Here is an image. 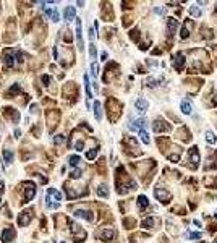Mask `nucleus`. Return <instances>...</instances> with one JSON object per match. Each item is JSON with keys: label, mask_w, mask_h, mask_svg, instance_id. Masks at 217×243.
I'll use <instances>...</instances> for the list:
<instances>
[{"label": "nucleus", "mask_w": 217, "mask_h": 243, "mask_svg": "<svg viewBox=\"0 0 217 243\" xmlns=\"http://www.w3.org/2000/svg\"><path fill=\"white\" fill-rule=\"evenodd\" d=\"M107 113H109V119L110 122H117L122 113V105H120L118 100L115 99H107Z\"/></svg>", "instance_id": "nucleus-1"}, {"label": "nucleus", "mask_w": 217, "mask_h": 243, "mask_svg": "<svg viewBox=\"0 0 217 243\" xmlns=\"http://www.w3.org/2000/svg\"><path fill=\"white\" fill-rule=\"evenodd\" d=\"M46 117H47V123H49V130L52 131L55 125H58V120H60V112H58V110H47Z\"/></svg>", "instance_id": "nucleus-2"}, {"label": "nucleus", "mask_w": 217, "mask_h": 243, "mask_svg": "<svg viewBox=\"0 0 217 243\" xmlns=\"http://www.w3.org/2000/svg\"><path fill=\"white\" fill-rule=\"evenodd\" d=\"M21 186H25V203H28V201H31L34 196H36V185L31 182H25L21 183Z\"/></svg>", "instance_id": "nucleus-3"}, {"label": "nucleus", "mask_w": 217, "mask_h": 243, "mask_svg": "<svg viewBox=\"0 0 217 243\" xmlns=\"http://www.w3.org/2000/svg\"><path fill=\"white\" fill-rule=\"evenodd\" d=\"M154 194H156V198L164 204H167L168 201L172 199V193L167 191V190H164V188H160V186H157V188L154 190Z\"/></svg>", "instance_id": "nucleus-4"}, {"label": "nucleus", "mask_w": 217, "mask_h": 243, "mask_svg": "<svg viewBox=\"0 0 217 243\" xmlns=\"http://www.w3.org/2000/svg\"><path fill=\"white\" fill-rule=\"evenodd\" d=\"M31 219H33V209L23 211V212L18 216V225L20 227H26V225L31 222Z\"/></svg>", "instance_id": "nucleus-5"}, {"label": "nucleus", "mask_w": 217, "mask_h": 243, "mask_svg": "<svg viewBox=\"0 0 217 243\" xmlns=\"http://www.w3.org/2000/svg\"><path fill=\"white\" fill-rule=\"evenodd\" d=\"M188 162H191V169L195 170L198 167L199 164V152H198V148L196 146H193L190 149V152H188Z\"/></svg>", "instance_id": "nucleus-6"}, {"label": "nucleus", "mask_w": 217, "mask_h": 243, "mask_svg": "<svg viewBox=\"0 0 217 243\" xmlns=\"http://www.w3.org/2000/svg\"><path fill=\"white\" fill-rule=\"evenodd\" d=\"M15 235H16V232H15V228H13V227H5V228H3V232H2L0 240H2V243H10L13 238H15Z\"/></svg>", "instance_id": "nucleus-7"}, {"label": "nucleus", "mask_w": 217, "mask_h": 243, "mask_svg": "<svg viewBox=\"0 0 217 243\" xmlns=\"http://www.w3.org/2000/svg\"><path fill=\"white\" fill-rule=\"evenodd\" d=\"M152 130L156 131V133H162V131H170V125H168L167 122L157 119V120L152 123Z\"/></svg>", "instance_id": "nucleus-8"}, {"label": "nucleus", "mask_w": 217, "mask_h": 243, "mask_svg": "<svg viewBox=\"0 0 217 243\" xmlns=\"http://www.w3.org/2000/svg\"><path fill=\"white\" fill-rule=\"evenodd\" d=\"M63 97H67V99L76 97V86H75V83H67L63 86Z\"/></svg>", "instance_id": "nucleus-9"}, {"label": "nucleus", "mask_w": 217, "mask_h": 243, "mask_svg": "<svg viewBox=\"0 0 217 243\" xmlns=\"http://www.w3.org/2000/svg\"><path fill=\"white\" fill-rule=\"evenodd\" d=\"M128 127H130V130H131V131H138V133H139L141 130H144V128L147 127V122L144 119H138L135 122H131Z\"/></svg>", "instance_id": "nucleus-10"}, {"label": "nucleus", "mask_w": 217, "mask_h": 243, "mask_svg": "<svg viewBox=\"0 0 217 243\" xmlns=\"http://www.w3.org/2000/svg\"><path fill=\"white\" fill-rule=\"evenodd\" d=\"M13 55H15V50H12V49H7V50L3 52V63H5L7 68H12L13 63H15Z\"/></svg>", "instance_id": "nucleus-11"}, {"label": "nucleus", "mask_w": 217, "mask_h": 243, "mask_svg": "<svg viewBox=\"0 0 217 243\" xmlns=\"http://www.w3.org/2000/svg\"><path fill=\"white\" fill-rule=\"evenodd\" d=\"M75 216L83 217V219H86V220H89V222L94 220V214H92L91 211H88V209H76L75 211Z\"/></svg>", "instance_id": "nucleus-12"}, {"label": "nucleus", "mask_w": 217, "mask_h": 243, "mask_svg": "<svg viewBox=\"0 0 217 243\" xmlns=\"http://www.w3.org/2000/svg\"><path fill=\"white\" fill-rule=\"evenodd\" d=\"M99 237L104 242H112L113 238H115V230H113V228H105V230H102L101 234H99Z\"/></svg>", "instance_id": "nucleus-13"}, {"label": "nucleus", "mask_w": 217, "mask_h": 243, "mask_svg": "<svg viewBox=\"0 0 217 243\" xmlns=\"http://www.w3.org/2000/svg\"><path fill=\"white\" fill-rule=\"evenodd\" d=\"M173 67H175V70H177V71L183 70V67H185V57H183V54H180V52H178V54L175 55V58H173Z\"/></svg>", "instance_id": "nucleus-14"}, {"label": "nucleus", "mask_w": 217, "mask_h": 243, "mask_svg": "<svg viewBox=\"0 0 217 243\" xmlns=\"http://www.w3.org/2000/svg\"><path fill=\"white\" fill-rule=\"evenodd\" d=\"M3 115L10 117L13 122L20 120V112H18V110H15V109H12V107H5V109H3Z\"/></svg>", "instance_id": "nucleus-15"}, {"label": "nucleus", "mask_w": 217, "mask_h": 243, "mask_svg": "<svg viewBox=\"0 0 217 243\" xmlns=\"http://www.w3.org/2000/svg\"><path fill=\"white\" fill-rule=\"evenodd\" d=\"M177 28H178V20L177 18H173V16H170V18H167V31H168V34H175V31H177Z\"/></svg>", "instance_id": "nucleus-16"}, {"label": "nucleus", "mask_w": 217, "mask_h": 243, "mask_svg": "<svg viewBox=\"0 0 217 243\" xmlns=\"http://www.w3.org/2000/svg\"><path fill=\"white\" fill-rule=\"evenodd\" d=\"M70 230H71V234H73V235H78L80 238H84L86 237V232L81 230L80 225H78L76 222H70Z\"/></svg>", "instance_id": "nucleus-17"}, {"label": "nucleus", "mask_w": 217, "mask_h": 243, "mask_svg": "<svg viewBox=\"0 0 217 243\" xmlns=\"http://www.w3.org/2000/svg\"><path fill=\"white\" fill-rule=\"evenodd\" d=\"M76 41H78V49L83 50V34H81V21L76 18Z\"/></svg>", "instance_id": "nucleus-18"}, {"label": "nucleus", "mask_w": 217, "mask_h": 243, "mask_svg": "<svg viewBox=\"0 0 217 243\" xmlns=\"http://www.w3.org/2000/svg\"><path fill=\"white\" fill-rule=\"evenodd\" d=\"M135 105H136V109L139 110L141 113H144L147 110V107H149V104H147V100H144V99H136V102H135Z\"/></svg>", "instance_id": "nucleus-19"}, {"label": "nucleus", "mask_w": 217, "mask_h": 243, "mask_svg": "<svg viewBox=\"0 0 217 243\" xmlns=\"http://www.w3.org/2000/svg\"><path fill=\"white\" fill-rule=\"evenodd\" d=\"M193 28V21H190V20H187V23H185V26H183V29H181V39H187L188 36H190V29Z\"/></svg>", "instance_id": "nucleus-20"}, {"label": "nucleus", "mask_w": 217, "mask_h": 243, "mask_svg": "<svg viewBox=\"0 0 217 243\" xmlns=\"http://www.w3.org/2000/svg\"><path fill=\"white\" fill-rule=\"evenodd\" d=\"M47 196H49V198H54V201H57V203H58V201H62V198H63V196H62V193L58 191V190H54V188H49V190H47Z\"/></svg>", "instance_id": "nucleus-21"}, {"label": "nucleus", "mask_w": 217, "mask_h": 243, "mask_svg": "<svg viewBox=\"0 0 217 243\" xmlns=\"http://www.w3.org/2000/svg\"><path fill=\"white\" fill-rule=\"evenodd\" d=\"M180 109H181V112H183L185 115H190V113H193V105H191V102H188V100H183V102H181Z\"/></svg>", "instance_id": "nucleus-22"}, {"label": "nucleus", "mask_w": 217, "mask_h": 243, "mask_svg": "<svg viewBox=\"0 0 217 243\" xmlns=\"http://www.w3.org/2000/svg\"><path fill=\"white\" fill-rule=\"evenodd\" d=\"M65 20H67V21H71V20H76L75 18V7H67V8H65Z\"/></svg>", "instance_id": "nucleus-23"}, {"label": "nucleus", "mask_w": 217, "mask_h": 243, "mask_svg": "<svg viewBox=\"0 0 217 243\" xmlns=\"http://www.w3.org/2000/svg\"><path fill=\"white\" fill-rule=\"evenodd\" d=\"M138 206H139V209H144V207H147V206H149V199H147L144 194L138 196Z\"/></svg>", "instance_id": "nucleus-24"}, {"label": "nucleus", "mask_w": 217, "mask_h": 243, "mask_svg": "<svg viewBox=\"0 0 217 243\" xmlns=\"http://www.w3.org/2000/svg\"><path fill=\"white\" fill-rule=\"evenodd\" d=\"M3 161H5V164H12L13 162V151L3 149Z\"/></svg>", "instance_id": "nucleus-25"}, {"label": "nucleus", "mask_w": 217, "mask_h": 243, "mask_svg": "<svg viewBox=\"0 0 217 243\" xmlns=\"http://www.w3.org/2000/svg\"><path fill=\"white\" fill-rule=\"evenodd\" d=\"M96 193H97V196H101V198H107V196H109V188H107V185H101L97 190H96Z\"/></svg>", "instance_id": "nucleus-26"}, {"label": "nucleus", "mask_w": 217, "mask_h": 243, "mask_svg": "<svg viewBox=\"0 0 217 243\" xmlns=\"http://www.w3.org/2000/svg\"><path fill=\"white\" fill-rule=\"evenodd\" d=\"M94 117H96V120L102 119V110H101V102H99V100L94 102Z\"/></svg>", "instance_id": "nucleus-27"}, {"label": "nucleus", "mask_w": 217, "mask_h": 243, "mask_svg": "<svg viewBox=\"0 0 217 243\" xmlns=\"http://www.w3.org/2000/svg\"><path fill=\"white\" fill-rule=\"evenodd\" d=\"M190 15L193 16V18H199V16L202 15V12H201V8H199L198 5H193V7H190Z\"/></svg>", "instance_id": "nucleus-28"}, {"label": "nucleus", "mask_w": 217, "mask_h": 243, "mask_svg": "<svg viewBox=\"0 0 217 243\" xmlns=\"http://www.w3.org/2000/svg\"><path fill=\"white\" fill-rule=\"evenodd\" d=\"M154 225H156V219L154 217H147V219L143 220V227L144 228H151V227H154Z\"/></svg>", "instance_id": "nucleus-29"}, {"label": "nucleus", "mask_w": 217, "mask_h": 243, "mask_svg": "<svg viewBox=\"0 0 217 243\" xmlns=\"http://www.w3.org/2000/svg\"><path fill=\"white\" fill-rule=\"evenodd\" d=\"M84 89H86V97H88V100L92 97L91 94V88H89V78H88V75H84Z\"/></svg>", "instance_id": "nucleus-30"}, {"label": "nucleus", "mask_w": 217, "mask_h": 243, "mask_svg": "<svg viewBox=\"0 0 217 243\" xmlns=\"http://www.w3.org/2000/svg\"><path fill=\"white\" fill-rule=\"evenodd\" d=\"M139 136H141V141H143L144 144H149L151 143V138H149V135H147L146 130H141L139 131Z\"/></svg>", "instance_id": "nucleus-31"}, {"label": "nucleus", "mask_w": 217, "mask_h": 243, "mask_svg": "<svg viewBox=\"0 0 217 243\" xmlns=\"http://www.w3.org/2000/svg\"><path fill=\"white\" fill-rule=\"evenodd\" d=\"M20 89H21V88H20V84H13L12 88H10L8 91H7V96H8V97H12L13 94H16V92H20Z\"/></svg>", "instance_id": "nucleus-32"}, {"label": "nucleus", "mask_w": 217, "mask_h": 243, "mask_svg": "<svg viewBox=\"0 0 217 243\" xmlns=\"http://www.w3.org/2000/svg\"><path fill=\"white\" fill-rule=\"evenodd\" d=\"M206 141H208L209 144H214L216 143V135L212 133V131H206Z\"/></svg>", "instance_id": "nucleus-33"}, {"label": "nucleus", "mask_w": 217, "mask_h": 243, "mask_svg": "<svg viewBox=\"0 0 217 243\" xmlns=\"http://www.w3.org/2000/svg\"><path fill=\"white\" fill-rule=\"evenodd\" d=\"M68 164H70L71 167H76V165L80 164V157H78V156H70V159H68Z\"/></svg>", "instance_id": "nucleus-34"}, {"label": "nucleus", "mask_w": 217, "mask_h": 243, "mask_svg": "<svg viewBox=\"0 0 217 243\" xmlns=\"http://www.w3.org/2000/svg\"><path fill=\"white\" fill-rule=\"evenodd\" d=\"M13 26H15V23H13V20L12 21H8V28H10V33H13ZM13 34H10V36H7V37H3V39L7 41V42H10V41H13Z\"/></svg>", "instance_id": "nucleus-35"}, {"label": "nucleus", "mask_w": 217, "mask_h": 243, "mask_svg": "<svg viewBox=\"0 0 217 243\" xmlns=\"http://www.w3.org/2000/svg\"><path fill=\"white\" fill-rule=\"evenodd\" d=\"M96 156H97V148H92L91 151H88V152H86V157H88L89 161L96 159Z\"/></svg>", "instance_id": "nucleus-36"}, {"label": "nucleus", "mask_w": 217, "mask_h": 243, "mask_svg": "<svg viewBox=\"0 0 217 243\" xmlns=\"http://www.w3.org/2000/svg\"><path fill=\"white\" fill-rule=\"evenodd\" d=\"M188 238H191V240H198V238H201L202 235L199 234V232H188Z\"/></svg>", "instance_id": "nucleus-37"}, {"label": "nucleus", "mask_w": 217, "mask_h": 243, "mask_svg": "<svg viewBox=\"0 0 217 243\" xmlns=\"http://www.w3.org/2000/svg\"><path fill=\"white\" fill-rule=\"evenodd\" d=\"M70 177H71L73 180H78V178L81 177V170H80V169H75L73 172H70Z\"/></svg>", "instance_id": "nucleus-38"}, {"label": "nucleus", "mask_w": 217, "mask_h": 243, "mask_svg": "<svg viewBox=\"0 0 217 243\" xmlns=\"http://www.w3.org/2000/svg\"><path fill=\"white\" fill-rule=\"evenodd\" d=\"M123 224L126 225V228H133L136 225V222L133 220V219H125V220H123Z\"/></svg>", "instance_id": "nucleus-39"}, {"label": "nucleus", "mask_w": 217, "mask_h": 243, "mask_svg": "<svg viewBox=\"0 0 217 243\" xmlns=\"http://www.w3.org/2000/svg\"><path fill=\"white\" fill-rule=\"evenodd\" d=\"M62 143H65V136H62V135L54 136V144H62Z\"/></svg>", "instance_id": "nucleus-40"}, {"label": "nucleus", "mask_w": 217, "mask_h": 243, "mask_svg": "<svg viewBox=\"0 0 217 243\" xmlns=\"http://www.w3.org/2000/svg\"><path fill=\"white\" fill-rule=\"evenodd\" d=\"M91 73H92V76H97V73H99V67H97V63H91Z\"/></svg>", "instance_id": "nucleus-41"}, {"label": "nucleus", "mask_w": 217, "mask_h": 243, "mask_svg": "<svg viewBox=\"0 0 217 243\" xmlns=\"http://www.w3.org/2000/svg\"><path fill=\"white\" fill-rule=\"evenodd\" d=\"M89 54H91V57H92V58L96 57V46H94L92 42L89 44Z\"/></svg>", "instance_id": "nucleus-42"}, {"label": "nucleus", "mask_w": 217, "mask_h": 243, "mask_svg": "<svg viewBox=\"0 0 217 243\" xmlns=\"http://www.w3.org/2000/svg\"><path fill=\"white\" fill-rule=\"evenodd\" d=\"M41 81L44 83V86H49V83H50V78L47 75H44V76H41Z\"/></svg>", "instance_id": "nucleus-43"}, {"label": "nucleus", "mask_w": 217, "mask_h": 243, "mask_svg": "<svg viewBox=\"0 0 217 243\" xmlns=\"http://www.w3.org/2000/svg\"><path fill=\"white\" fill-rule=\"evenodd\" d=\"M75 148H76V151H83V148H84V141H78V143L75 144Z\"/></svg>", "instance_id": "nucleus-44"}, {"label": "nucleus", "mask_w": 217, "mask_h": 243, "mask_svg": "<svg viewBox=\"0 0 217 243\" xmlns=\"http://www.w3.org/2000/svg\"><path fill=\"white\" fill-rule=\"evenodd\" d=\"M52 20H54V21H58V20H60V15H58L57 10H54V13H52Z\"/></svg>", "instance_id": "nucleus-45"}, {"label": "nucleus", "mask_w": 217, "mask_h": 243, "mask_svg": "<svg viewBox=\"0 0 217 243\" xmlns=\"http://www.w3.org/2000/svg\"><path fill=\"white\" fill-rule=\"evenodd\" d=\"M156 13L162 15V13H165V8H160V7H157V8H156Z\"/></svg>", "instance_id": "nucleus-46"}, {"label": "nucleus", "mask_w": 217, "mask_h": 243, "mask_svg": "<svg viewBox=\"0 0 217 243\" xmlns=\"http://www.w3.org/2000/svg\"><path fill=\"white\" fill-rule=\"evenodd\" d=\"M89 39H94V29H89Z\"/></svg>", "instance_id": "nucleus-47"}, {"label": "nucleus", "mask_w": 217, "mask_h": 243, "mask_svg": "<svg viewBox=\"0 0 217 243\" xmlns=\"http://www.w3.org/2000/svg\"><path fill=\"white\" fill-rule=\"evenodd\" d=\"M5 191V185H3V182L0 180V193H3Z\"/></svg>", "instance_id": "nucleus-48"}, {"label": "nucleus", "mask_w": 217, "mask_h": 243, "mask_svg": "<svg viewBox=\"0 0 217 243\" xmlns=\"http://www.w3.org/2000/svg\"><path fill=\"white\" fill-rule=\"evenodd\" d=\"M212 102H214L216 105H217V91L214 92V97H212Z\"/></svg>", "instance_id": "nucleus-49"}, {"label": "nucleus", "mask_w": 217, "mask_h": 243, "mask_svg": "<svg viewBox=\"0 0 217 243\" xmlns=\"http://www.w3.org/2000/svg\"><path fill=\"white\" fill-rule=\"evenodd\" d=\"M101 57H102V60H107V52H102Z\"/></svg>", "instance_id": "nucleus-50"}, {"label": "nucleus", "mask_w": 217, "mask_h": 243, "mask_svg": "<svg viewBox=\"0 0 217 243\" xmlns=\"http://www.w3.org/2000/svg\"><path fill=\"white\" fill-rule=\"evenodd\" d=\"M20 135H21V131H20V130H16V131H15V136H16V138H20Z\"/></svg>", "instance_id": "nucleus-51"}, {"label": "nucleus", "mask_w": 217, "mask_h": 243, "mask_svg": "<svg viewBox=\"0 0 217 243\" xmlns=\"http://www.w3.org/2000/svg\"><path fill=\"white\" fill-rule=\"evenodd\" d=\"M62 243H65V242H62Z\"/></svg>", "instance_id": "nucleus-52"}, {"label": "nucleus", "mask_w": 217, "mask_h": 243, "mask_svg": "<svg viewBox=\"0 0 217 243\" xmlns=\"http://www.w3.org/2000/svg\"><path fill=\"white\" fill-rule=\"evenodd\" d=\"M216 243H217V242H216Z\"/></svg>", "instance_id": "nucleus-53"}]
</instances>
